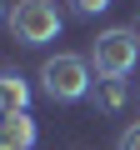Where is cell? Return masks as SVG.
Returning <instances> with one entry per match:
<instances>
[{
  "label": "cell",
  "instance_id": "obj_1",
  "mask_svg": "<svg viewBox=\"0 0 140 150\" xmlns=\"http://www.w3.org/2000/svg\"><path fill=\"white\" fill-rule=\"evenodd\" d=\"M40 90H45L50 100H60V105L85 100V95H90V60H85V55H70V50L45 55V60H40Z\"/></svg>",
  "mask_w": 140,
  "mask_h": 150
},
{
  "label": "cell",
  "instance_id": "obj_2",
  "mask_svg": "<svg viewBox=\"0 0 140 150\" xmlns=\"http://www.w3.org/2000/svg\"><path fill=\"white\" fill-rule=\"evenodd\" d=\"M140 60V35L130 25H115V30H100L95 45H90V65L100 80H125Z\"/></svg>",
  "mask_w": 140,
  "mask_h": 150
},
{
  "label": "cell",
  "instance_id": "obj_3",
  "mask_svg": "<svg viewBox=\"0 0 140 150\" xmlns=\"http://www.w3.org/2000/svg\"><path fill=\"white\" fill-rule=\"evenodd\" d=\"M5 25H10V40H15V45H45V40L60 35L65 15H60L55 0H15Z\"/></svg>",
  "mask_w": 140,
  "mask_h": 150
},
{
  "label": "cell",
  "instance_id": "obj_4",
  "mask_svg": "<svg viewBox=\"0 0 140 150\" xmlns=\"http://www.w3.org/2000/svg\"><path fill=\"white\" fill-rule=\"evenodd\" d=\"M35 120L30 110H10V115H0V150H30L35 145Z\"/></svg>",
  "mask_w": 140,
  "mask_h": 150
},
{
  "label": "cell",
  "instance_id": "obj_5",
  "mask_svg": "<svg viewBox=\"0 0 140 150\" xmlns=\"http://www.w3.org/2000/svg\"><path fill=\"white\" fill-rule=\"evenodd\" d=\"M0 110H30V85L20 70H0Z\"/></svg>",
  "mask_w": 140,
  "mask_h": 150
},
{
  "label": "cell",
  "instance_id": "obj_6",
  "mask_svg": "<svg viewBox=\"0 0 140 150\" xmlns=\"http://www.w3.org/2000/svg\"><path fill=\"white\" fill-rule=\"evenodd\" d=\"M95 110H105V115H115V110H125V100H130V85L125 80H95Z\"/></svg>",
  "mask_w": 140,
  "mask_h": 150
},
{
  "label": "cell",
  "instance_id": "obj_7",
  "mask_svg": "<svg viewBox=\"0 0 140 150\" xmlns=\"http://www.w3.org/2000/svg\"><path fill=\"white\" fill-rule=\"evenodd\" d=\"M115 150H140V120H130V125L120 130V140H115Z\"/></svg>",
  "mask_w": 140,
  "mask_h": 150
},
{
  "label": "cell",
  "instance_id": "obj_8",
  "mask_svg": "<svg viewBox=\"0 0 140 150\" xmlns=\"http://www.w3.org/2000/svg\"><path fill=\"white\" fill-rule=\"evenodd\" d=\"M110 5H115V0H75L80 15H100V10H110Z\"/></svg>",
  "mask_w": 140,
  "mask_h": 150
},
{
  "label": "cell",
  "instance_id": "obj_9",
  "mask_svg": "<svg viewBox=\"0 0 140 150\" xmlns=\"http://www.w3.org/2000/svg\"><path fill=\"white\" fill-rule=\"evenodd\" d=\"M0 20H10V5H5V0H0Z\"/></svg>",
  "mask_w": 140,
  "mask_h": 150
},
{
  "label": "cell",
  "instance_id": "obj_10",
  "mask_svg": "<svg viewBox=\"0 0 140 150\" xmlns=\"http://www.w3.org/2000/svg\"><path fill=\"white\" fill-rule=\"evenodd\" d=\"M130 30H135V35H140V15H135V20H130Z\"/></svg>",
  "mask_w": 140,
  "mask_h": 150
}]
</instances>
